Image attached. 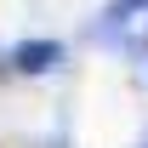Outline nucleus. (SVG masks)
Instances as JSON below:
<instances>
[{
	"label": "nucleus",
	"mask_w": 148,
	"mask_h": 148,
	"mask_svg": "<svg viewBox=\"0 0 148 148\" xmlns=\"http://www.w3.org/2000/svg\"><path fill=\"white\" fill-rule=\"evenodd\" d=\"M137 12H148V0H108V6H103V17L91 23V40L120 46V40H125V29L137 23Z\"/></svg>",
	"instance_id": "obj_2"
},
{
	"label": "nucleus",
	"mask_w": 148,
	"mask_h": 148,
	"mask_svg": "<svg viewBox=\"0 0 148 148\" xmlns=\"http://www.w3.org/2000/svg\"><path fill=\"white\" fill-rule=\"evenodd\" d=\"M120 51H131V57H143V51H148V12H143V29L120 40Z\"/></svg>",
	"instance_id": "obj_3"
},
{
	"label": "nucleus",
	"mask_w": 148,
	"mask_h": 148,
	"mask_svg": "<svg viewBox=\"0 0 148 148\" xmlns=\"http://www.w3.org/2000/svg\"><path fill=\"white\" fill-rule=\"evenodd\" d=\"M63 57H69V51H63L57 40H23V46L6 51V69H12V74H51Z\"/></svg>",
	"instance_id": "obj_1"
}]
</instances>
